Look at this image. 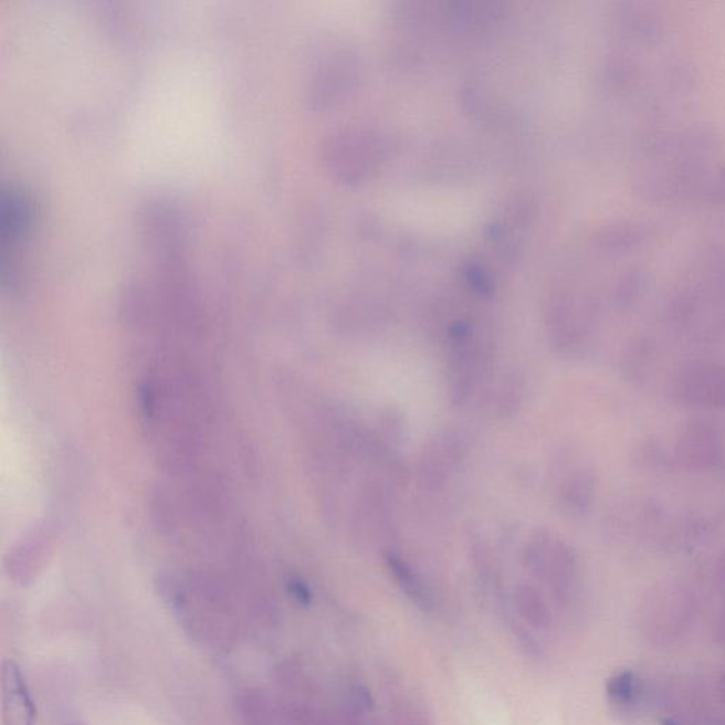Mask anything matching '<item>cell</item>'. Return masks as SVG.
<instances>
[{"instance_id":"1","label":"cell","mask_w":725,"mask_h":725,"mask_svg":"<svg viewBox=\"0 0 725 725\" xmlns=\"http://www.w3.org/2000/svg\"><path fill=\"white\" fill-rule=\"evenodd\" d=\"M696 593L680 580H664L649 588L639 603L637 626L656 647H672L687 637L696 622Z\"/></svg>"},{"instance_id":"2","label":"cell","mask_w":725,"mask_h":725,"mask_svg":"<svg viewBox=\"0 0 725 725\" xmlns=\"http://www.w3.org/2000/svg\"><path fill=\"white\" fill-rule=\"evenodd\" d=\"M526 567L547 584L558 606L570 608L580 586L577 554L567 543L548 533H537L525 548Z\"/></svg>"},{"instance_id":"3","label":"cell","mask_w":725,"mask_h":725,"mask_svg":"<svg viewBox=\"0 0 725 725\" xmlns=\"http://www.w3.org/2000/svg\"><path fill=\"white\" fill-rule=\"evenodd\" d=\"M672 391L680 404L706 411L725 410V365L694 360L680 367L673 377Z\"/></svg>"},{"instance_id":"4","label":"cell","mask_w":725,"mask_h":725,"mask_svg":"<svg viewBox=\"0 0 725 725\" xmlns=\"http://www.w3.org/2000/svg\"><path fill=\"white\" fill-rule=\"evenodd\" d=\"M724 453L722 430L712 421L694 420L680 431L673 463L690 472H712L722 466Z\"/></svg>"},{"instance_id":"5","label":"cell","mask_w":725,"mask_h":725,"mask_svg":"<svg viewBox=\"0 0 725 725\" xmlns=\"http://www.w3.org/2000/svg\"><path fill=\"white\" fill-rule=\"evenodd\" d=\"M450 346V392L455 404L470 400L477 385L481 369V350L470 322L456 321L448 329Z\"/></svg>"},{"instance_id":"6","label":"cell","mask_w":725,"mask_h":725,"mask_svg":"<svg viewBox=\"0 0 725 725\" xmlns=\"http://www.w3.org/2000/svg\"><path fill=\"white\" fill-rule=\"evenodd\" d=\"M379 140L360 130H344L327 146V159L342 180L360 181L376 168L380 159Z\"/></svg>"},{"instance_id":"7","label":"cell","mask_w":725,"mask_h":725,"mask_svg":"<svg viewBox=\"0 0 725 725\" xmlns=\"http://www.w3.org/2000/svg\"><path fill=\"white\" fill-rule=\"evenodd\" d=\"M466 453V444L458 434L438 437L428 448L418 466V482L424 490L434 492L445 485L451 472L455 470Z\"/></svg>"},{"instance_id":"8","label":"cell","mask_w":725,"mask_h":725,"mask_svg":"<svg viewBox=\"0 0 725 725\" xmlns=\"http://www.w3.org/2000/svg\"><path fill=\"white\" fill-rule=\"evenodd\" d=\"M2 710L4 725H38L36 707L27 679L13 661L3 663Z\"/></svg>"},{"instance_id":"9","label":"cell","mask_w":725,"mask_h":725,"mask_svg":"<svg viewBox=\"0 0 725 725\" xmlns=\"http://www.w3.org/2000/svg\"><path fill=\"white\" fill-rule=\"evenodd\" d=\"M597 475L591 467L581 466L564 477L558 490V503L568 516H586L596 502Z\"/></svg>"},{"instance_id":"10","label":"cell","mask_w":725,"mask_h":725,"mask_svg":"<svg viewBox=\"0 0 725 725\" xmlns=\"http://www.w3.org/2000/svg\"><path fill=\"white\" fill-rule=\"evenodd\" d=\"M385 561L391 577L395 578L397 586L404 592V596L421 612L431 613L434 611V596H432L431 588L428 587L424 577L417 571V568L406 560L400 553L392 550L385 554Z\"/></svg>"},{"instance_id":"11","label":"cell","mask_w":725,"mask_h":725,"mask_svg":"<svg viewBox=\"0 0 725 725\" xmlns=\"http://www.w3.org/2000/svg\"><path fill=\"white\" fill-rule=\"evenodd\" d=\"M518 618L528 628L547 631L553 626V612L546 597L532 584H521L513 593Z\"/></svg>"},{"instance_id":"12","label":"cell","mask_w":725,"mask_h":725,"mask_svg":"<svg viewBox=\"0 0 725 725\" xmlns=\"http://www.w3.org/2000/svg\"><path fill=\"white\" fill-rule=\"evenodd\" d=\"M654 361V344L649 337H637L629 342L621 359L623 376L629 381L642 382L648 379Z\"/></svg>"},{"instance_id":"13","label":"cell","mask_w":725,"mask_h":725,"mask_svg":"<svg viewBox=\"0 0 725 725\" xmlns=\"http://www.w3.org/2000/svg\"><path fill=\"white\" fill-rule=\"evenodd\" d=\"M606 692L609 703L621 712H629L638 706L643 686L637 674L631 671H622L608 679Z\"/></svg>"},{"instance_id":"14","label":"cell","mask_w":725,"mask_h":725,"mask_svg":"<svg viewBox=\"0 0 725 725\" xmlns=\"http://www.w3.org/2000/svg\"><path fill=\"white\" fill-rule=\"evenodd\" d=\"M390 725H435L420 698L400 692L390 703Z\"/></svg>"},{"instance_id":"15","label":"cell","mask_w":725,"mask_h":725,"mask_svg":"<svg viewBox=\"0 0 725 725\" xmlns=\"http://www.w3.org/2000/svg\"><path fill=\"white\" fill-rule=\"evenodd\" d=\"M381 427L382 430H385L386 438H389L391 442L399 444L402 440V435H404V425H402L400 412H396L390 408V410L386 412V416H382Z\"/></svg>"},{"instance_id":"16","label":"cell","mask_w":725,"mask_h":725,"mask_svg":"<svg viewBox=\"0 0 725 725\" xmlns=\"http://www.w3.org/2000/svg\"><path fill=\"white\" fill-rule=\"evenodd\" d=\"M292 593H294L296 601L302 603V606H308L312 601L309 588L304 582L294 581V584H292Z\"/></svg>"},{"instance_id":"17","label":"cell","mask_w":725,"mask_h":725,"mask_svg":"<svg viewBox=\"0 0 725 725\" xmlns=\"http://www.w3.org/2000/svg\"><path fill=\"white\" fill-rule=\"evenodd\" d=\"M662 725H682V724L677 723L676 719L666 718V719H663Z\"/></svg>"}]
</instances>
